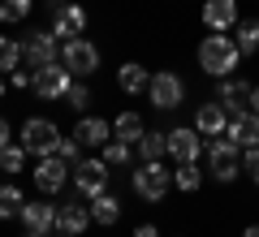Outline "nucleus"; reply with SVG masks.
<instances>
[{
	"instance_id": "obj_1",
	"label": "nucleus",
	"mask_w": 259,
	"mask_h": 237,
	"mask_svg": "<svg viewBox=\"0 0 259 237\" xmlns=\"http://www.w3.org/2000/svg\"><path fill=\"white\" fill-rule=\"evenodd\" d=\"M238 61H242V52H238V43L229 35H216V30L203 35V43H199V69L207 78H229L238 69Z\"/></svg>"
},
{
	"instance_id": "obj_2",
	"label": "nucleus",
	"mask_w": 259,
	"mask_h": 237,
	"mask_svg": "<svg viewBox=\"0 0 259 237\" xmlns=\"http://www.w3.org/2000/svg\"><path fill=\"white\" fill-rule=\"evenodd\" d=\"M207 173H212L221 185H229V181L242 177V147L233 143L229 134H221V138L207 143Z\"/></svg>"
},
{
	"instance_id": "obj_3",
	"label": "nucleus",
	"mask_w": 259,
	"mask_h": 237,
	"mask_svg": "<svg viewBox=\"0 0 259 237\" xmlns=\"http://www.w3.org/2000/svg\"><path fill=\"white\" fill-rule=\"evenodd\" d=\"M130 185H134V194H139L143 203H160L173 190V173H168L160 160H143V164L130 173Z\"/></svg>"
},
{
	"instance_id": "obj_4",
	"label": "nucleus",
	"mask_w": 259,
	"mask_h": 237,
	"mask_svg": "<svg viewBox=\"0 0 259 237\" xmlns=\"http://www.w3.org/2000/svg\"><path fill=\"white\" fill-rule=\"evenodd\" d=\"M22 147H26V155H35V160L56 155V147H61V129H56V121L30 117L26 125H22Z\"/></svg>"
},
{
	"instance_id": "obj_5",
	"label": "nucleus",
	"mask_w": 259,
	"mask_h": 237,
	"mask_svg": "<svg viewBox=\"0 0 259 237\" xmlns=\"http://www.w3.org/2000/svg\"><path fill=\"white\" fill-rule=\"evenodd\" d=\"M22 61H26V69H44V65L61 61V39L52 30H30L22 39Z\"/></svg>"
},
{
	"instance_id": "obj_6",
	"label": "nucleus",
	"mask_w": 259,
	"mask_h": 237,
	"mask_svg": "<svg viewBox=\"0 0 259 237\" xmlns=\"http://www.w3.org/2000/svg\"><path fill=\"white\" fill-rule=\"evenodd\" d=\"M147 100H151V108H160V112H173L177 104L186 100V82L177 78L173 69H160V73H151Z\"/></svg>"
},
{
	"instance_id": "obj_7",
	"label": "nucleus",
	"mask_w": 259,
	"mask_h": 237,
	"mask_svg": "<svg viewBox=\"0 0 259 237\" xmlns=\"http://www.w3.org/2000/svg\"><path fill=\"white\" fill-rule=\"evenodd\" d=\"M69 181H74L78 199H95V194H104V190H108V164H104V155H100V160H95V155H91V160H78Z\"/></svg>"
},
{
	"instance_id": "obj_8",
	"label": "nucleus",
	"mask_w": 259,
	"mask_h": 237,
	"mask_svg": "<svg viewBox=\"0 0 259 237\" xmlns=\"http://www.w3.org/2000/svg\"><path fill=\"white\" fill-rule=\"evenodd\" d=\"M61 65L69 73H78V78H87V73L100 69V48L91 39H65L61 43Z\"/></svg>"
},
{
	"instance_id": "obj_9",
	"label": "nucleus",
	"mask_w": 259,
	"mask_h": 237,
	"mask_svg": "<svg viewBox=\"0 0 259 237\" xmlns=\"http://www.w3.org/2000/svg\"><path fill=\"white\" fill-rule=\"evenodd\" d=\"M48 30H52L61 43H65V39H82L87 9H82V5H61V0H56V5H52V26H48Z\"/></svg>"
},
{
	"instance_id": "obj_10",
	"label": "nucleus",
	"mask_w": 259,
	"mask_h": 237,
	"mask_svg": "<svg viewBox=\"0 0 259 237\" xmlns=\"http://www.w3.org/2000/svg\"><path fill=\"white\" fill-rule=\"evenodd\" d=\"M30 177H35L39 194H56V190H65V181H69V177H74V164H65L61 155H44Z\"/></svg>"
},
{
	"instance_id": "obj_11",
	"label": "nucleus",
	"mask_w": 259,
	"mask_h": 237,
	"mask_svg": "<svg viewBox=\"0 0 259 237\" xmlns=\"http://www.w3.org/2000/svg\"><path fill=\"white\" fill-rule=\"evenodd\" d=\"M168 155H173L177 164H199V155H203V134H199L194 125L168 129Z\"/></svg>"
},
{
	"instance_id": "obj_12",
	"label": "nucleus",
	"mask_w": 259,
	"mask_h": 237,
	"mask_svg": "<svg viewBox=\"0 0 259 237\" xmlns=\"http://www.w3.org/2000/svg\"><path fill=\"white\" fill-rule=\"evenodd\" d=\"M69 86H74V73L65 69L61 61L35 69V91L44 95V100H65V91H69Z\"/></svg>"
},
{
	"instance_id": "obj_13",
	"label": "nucleus",
	"mask_w": 259,
	"mask_h": 237,
	"mask_svg": "<svg viewBox=\"0 0 259 237\" xmlns=\"http://www.w3.org/2000/svg\"><path fill=\"white\" fill-rule=\"evenodd\" d=\"M95 224V216H91V207H82L78 199H69V203H56V233H69V237H82L87 228Z\"/></svg>"
},
{
	"instance_id": "obj_14",
	"label": "nucleus",
	"mask_w": 259,
	"mask_h": 237,
	"mask_svg": "<svg viewBox=\"0 0 259 237\" xmlns=\"http://www.w3.org/2000/svg\"><path fill=\"white\" fill-rule=\"evenodd\" d=\"M203 26L225 35L238 26V0H203Z\"/></svg>"
},
{
	"instance_id": "obj_15",
	"label": "nucleus",
	"mask_w": 259,
	"mask_h": 237,
	"mask_svg": "<svg viewBox=\"0 0 259 237\" xmlns=\"http://www.w3.org/2000/svg\"><path fill=\"white\" fill-rule=\"evenodd\" d=\"M194 129H199L203 138H221L225 129H229V112L221 108V100L199 104V112H194Z\"/></svg>"
},
{
	"instance_id": "obj_16",
	"label": "nucleus",
	"mask_w": 259,
	"mask_h": 237,
	"mask_svg": "<svg viewBox=\"0 0 259 237\" xmlns=\"http://www.w3.org/2000/svg\"><path fill=\"white\" fill-rule=\"evenodd\" d=\"M250 95H255V86H250V82L225 78V82H221V95H216V100H221V108L233 117V112H250Z\"/></svg>"
},
{
	"instance_id": "obj_17",
	"label": "nucleus",
	"mask_w": 259,
	"mask_h": 237,
	"mask_svg": "<svg viewBox=\"0 0 259 237\" xmlns=\"http://www.w3.org/2000/svg\"><path fill=\"white\" fill-rule=\"evenodd\" d=\"M225 134H229L242 151H246V147H259V112H233Z\"/></svg>"
},
{
	"instance_id": "obj_18",
	"label": "nucleus",
	"mask_w": 259,
	"mask_h": 237,
	"mask_svg": "<svg viewBox=\"0 0 259 237\" xmlns=\"http://www.w3.org/2000/svg\"><path fill=\"white\" fill-rule=\"evenodd\" d=\"M22 224L26 228H35V233H52L56 228V203H44V199H35V203H26L22 207Z\"/></svg>"
},
{
	"instance_id": "obj_19",
	"label": "nucleus",
	"mask_w": 259,
	"mask_h": 237,
	"mask_svg": "<svg viewBox=\"0 0 259 237\" xmlns=\"http://www.w3.org/2000/svg\"><path fill=\"white\" fill-rule=\"evenodd\" d=\"M117 86L125 95H147V86H151V73H147V65H139V61H125L117 69Z\"/></svg>"
},
{
	"instance_id": "obj_20",
	"label": "nucleus",
	"mask_w": 259,
	"mask_h": 237,
	"mask_svg": "<svg viewBox=\"0 0 259 237\" xmlns=\"http://www.w3.org/2000/svg\"><path fill=\"white\" fill-rule=\"evenodd\" d=\"M74 138H78L82 147H104V143L112 138V125H108L104 117H82V121L74 125Z\"/></svg>"
},
{
	"instance_id": "obj_21",
	"label": "nucleus",
	"mask_w": 259,
	"mask_h": 237,
	"mask_svg": "<svg viewBox=\"0 0 259 237\" xmlns=\"http://www.w3.org/2000/svg\"><path fill=\"white\" fill-rule=\"evenodd\" d=\"M143 134H147V125H143L139 112H121V117L112 121V138H117V143H125V147H139Z\"/></svg>"
},
{
	"instance_id": "obj_22",
	"label": "nucleus",
	"mask_w": 259,
	"mask_h": 237,
	"mask_svg": "<svg viewBox=\"0 0 259 237\" xmlns=\"http://www.w3.org/2000/svg\"><path fill=\"white\" fill-rule=\"evenodd\" d=\"M91 216H95V224H104V228H112L121 220V203H117V194H95L91 199Z\"/></svg>"
},
{
	"instance_id": "obj_23",
	"label": "nucleus",
	"mask_w": 259,
	"mask_h": 237,
	"mask_svg": "<svg viewBox=\"0 0 259 237\" xmlns=\"http://www.w3.org/2000/svg\"><path fill=\"white\" fill-rule=\"evenodd\" d=\"M134 151L143 155V160H164L168 155V134H160V129H147V134L139 138V147Z\"/></svg>"
},
{
	"instance_id": "obj_24",
	"label": "nucleus",
	"mask_w": 259,
	"mask_h": 237,
	"mask_svg": "<svg viewBox=\"0 0 259 237\" xmlns=\"http://www.w3.org/2000/svg\"><path fill=\"white\" fill-rule=\"evenodd\" d=\"M238 35H233V43H238V52L242 56H255L259 52V18H250V22H238Z\"/></svg>"
},
{
	"instance_id": "obj_25",
	"label": "nucleus",
	"mask_w": 259,
	"mask_h": 237,
	"mask_svg": "<svg viewBox=\"0 0 259 237\" xmlns=\"http://www.w3.org/2000/svg\"><path fill=\"white\" fill-rule=\"evenodd\" d=\"M173 185L182 194H194L199 185H203V168H199V164H177L173 168Z\"/></svg>"
},
{
	"instance_id": "obj_26",
	"label": "nucleus",
	"mask_w": 259,
	"mask_h": 237,
	"mask_svg": "<svg viewBox=\"0 0 259 237\" xmlns=\"http://www.w3.org/2000/svg\"><path fill=\"white\" fill-rule=\"evenodd\" d=\"M22 207H26V199H22L18 185H0V220H9V216H22Z\"/></svg>"
},
{
	"instance_id": "obj_27",
	"label": "nucleus",
	"mask_w": 259,
	"mask_h": 237,
	"mask_svg": "<svg viewBox=\"0 0 259 237\" xmlns=\"http://www.w3.org/2000/svg\"><path fill=\"white\" fill-rule=\"evenodd\" d=\"M22 65V43L9 35H0V73H13Z\"/></svg>"
},
{
	"instance_id": "obj_28",
	"label": "nucleus",
	"mask_w": 259,
	"mask_h": 237,
	"mask_svg": "<svg viewBox=\"0 0 259 237\" xmlns=\"http://www.w3.org/2000/svg\"><path fill=\"white\" fill-rule=\"evenodd\" d=\"M22 164H26V147L22 143L0 147V173H22Z\"/></svg>"
},
{
	"instance_id": "obj_29",
	"label": "nucleus",
	"mask_w": 259,
	"mask_h": 237,
	"mask_svg": "<svg viewBox=\"0 0 259 237\" xmlns=\"http://www.w3.org/2000/svg\"><path fill=\"white\" fill-rule=\"evenodd\" d=\"M100 151H104V164H108V168H121V164H130L134 147H125V143H117V138H108V143H104Z\"/></svg>"
},
{
	"instance_id": "obj_30",
	"label": "nucleus",
	"mask_w": 259,
	"mask_h": 237,
	"mask_svg": "<svg viewBox=\"0 0 259 237\" xmlns=\"http://www.w3.org/2000/svg\"><path fill=\"white\" fill-rule=\"evenodd\" d=\"M35 0H0V22H22Z\"/></svg>"
},
{
	"instance_id": "obj_31",
	"label": "nucleus",
	"mask_w": 259,
	"mask_h": 237,
	"mask_svg": "<svg viewBox=\"0 0 259 237\" xmlns=\"http://www.w3.org/2000/svg\"><path fill=\"white\" fill-rule=\"evenodd\" d=\"M65 104H69L74 112H82L87 104H91V91H87V82H74V86H69V91H65Z\"/></svg>"
},
{
	"instance_id": "obj_32",
	"label": "nucleus",
	"mask_w": 259,
	"mask_h": 237,
	"mask_svg": "<svg viewBox=\"0 0 259 237\" xmlns=\"http://www.w3.org/2000/svg\"><path fill=\"white\" fill-rule=\"evenodd\" d=\"M242 173L259 185V147H246V151H242Z\"/></svg>"
},
{
	"instance_id": "obj_33",
	"label": "nucleus",
	"mask_w": 259,
	"mask_h": 237,
	"mask_svg": "<svg viewBox=\"0 0 259 237\" xmlns=\"http://www.w3.org/2000/svg\"><path fill=\"white\" fill-rule=\"evenodd\" d=\"M82 143H78V138H61V147H56V155H61L65 164H78V160H82Z\"/></svg>"
},
{
	"instance_id": "obj_34",
	"label": "nucleus",
	"mask_w": 259,
	"mask_h": 237,
	"mask_svg": "<svg viewBox=\"0 0 259 237\" xmlns=\"http://www.w3.org/2000/svg\"><path fill=\"white\" fill-rule=\"evenodd\" d=\"M9 82H13V86H35V69H13Z\"/></svg>"
},
{
	"instance_id": "obj_35",
	"label": "nucleus",
	"mask_w": 259,
	"mask_h": 237,
	"mask_svg": "<svg viewBox=\"0 0 259 237\" xmlns=\"http://www.w3.org/2000/svg\"><path fill=\"white\" fill-rule=\"evenodd\" d=\"M134 237H160V228L156 224H139V228H134Z\"/></svg>"
},
{
	"instance_id": "obj_36",
	"label": "nucleus",
	"mask_w": 259,
	"mask_h": 237,
	"mask_svg": "<svg viewBox=\"0 0 259 237\" xmlns=\"http://www.w3.org/2000/svg\"><path fill=\"white\" fill-rule=\"evenodd\" d=\"M0 147H9V121L0 117Z\"/></svg>"
},
{
	"instance_id": "obj_37",
	"label": "nucleus",
	"mask_w": 259,
	"mask_h": 237,
	"mask_svg": "<svg viewBox=\"0 0 259 237\" xmlns=\"http://www.w3.org/2000/svg\"><path fill=\"white\" fill-rule=\"evenodd\" d=\"M242 237H259V224H246V228H242Z\"/></svg>"
},
{
	"instance_id": "obj_38",
	"label": "nucleus",
	"mask_w": 259,
	"mask_h": 237,
	"mask_svg": "<svg viewBox=\"0 0 259 237\" xmlns=\"http://www.w3.org/2000/svg\"><path fill=\"white\" fill-rule=\"evenodd\" d=\"M250 112H259V86H255V95H250Z\"/></svg>"
},
{
	"instance_id": "obj_39",
	"label": "nucleus",
	"mask_w": 259,
	"mask_h": 237,
	"mask_svg": "<svg viewBox=\"0 0 259 237\" xmlns=\"http://www.w3.org/2000/svg\"><path fill=\"white\" fill-rule=\"evenodd\" d=\"M22 237H44V233H35V228H26V233H22Z\"/></svg>"
},
{
	"instance_id": "obj_40",
	"label": "nucleus",
	"mask_w": 259,
	"mask_h": 237,
	"mask_svg": "<svg viewBox=\"0 0 259 237\" xmlns=\"http://www.w3.org/2000/svg\"><path fill=\"white\" fill-rule=\"evenodd\" d=\"M0 95H5V73H0Z\"/></svg>"
},
{
	"instance_id": "obj_41",
	"label": "nucleus",
	"mask_w": 259,
	"mask_h": 237,
	"mask_svg": "<svg viewBox=\"0 0 259 237\" xmlns=\"http://www.w3.org/2000/svg\"><path fill=\"white\" fill-rule=\"evenodd\" d=\"M48 237H69V233H48Z\"/></svg>"
}]
</instances>
